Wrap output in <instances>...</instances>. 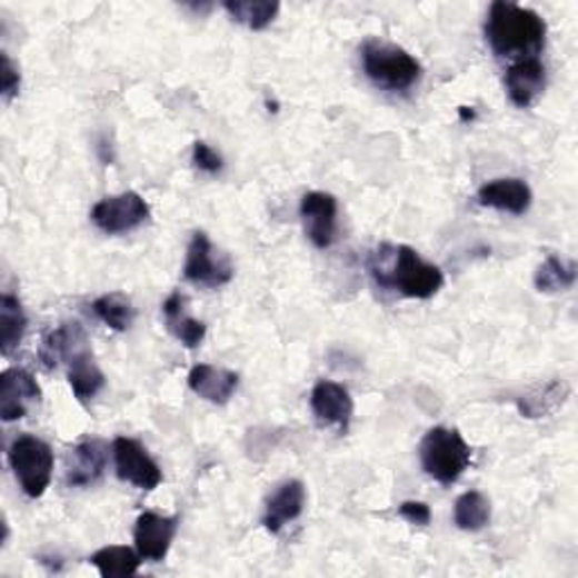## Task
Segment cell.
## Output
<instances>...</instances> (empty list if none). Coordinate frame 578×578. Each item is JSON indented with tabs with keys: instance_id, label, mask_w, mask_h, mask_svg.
I'll return each instance as SVG.
<instances>
[{
	"instance_id": "4fadbf2b",
	"label": "cell",
	"mask_w": 578,
	"mask_h": 578,
	"mask_svg": "<svg viewBox=\"0 0 578 578\" xmlns=\"http://www.w3.org/2000/svg\"><path fill=\"white\" fill-rule=\"evenodd\" d=\"M504 84H506V93H509V100L516 107L527 109L542 96L547 87V68L538 57L518 59L509 70H506Z\"/></svg>"
},
{
	"instance_id": "5b68a950",
	"label": "cell",
	"mask_w": 578,
	"mask_h": 578,
	"mask_svg": "<svg viewBox=\"0 0 578 578\" xmlns=\"http://www.w3.org/2000/svg\"><path fill=\"white\" fill-rule=\"evenodd\" d=\"M61 361H66V373L72 393L80 402L96 398L104 387V373L96 365V357L89 337L80 323H63V350Z\"/></svg>"
},
{
	"instance_id": "7c38bea8",
	"label": "cell",
	"mask_w": 578,
	"mask_h": 578,
	"mask_svg": "<svg viewBox=\"0 0 578 578\" xmlns=\"http://www.w3.org/2000/svg\"><path fill=\"white\" fill-rule=\"evenodd\" d=\"M179 518H163L157 514H142L133 527V542L142 560L159 562L168 556L177 536Z\"/></svg>"
},
{
	"instance_id": "83f0119b",
	"label": "cell",
	"mask_w": 578,
	"mask_h": 578,
	"mask_svg": "<svg viewBox=\"0 0 578 578\" xmlns=\"http://www.w3.org/2000/svg\"><path fill=\"white\" fill-rule=\"evenodd\" d=\"M0 61H3V68H0V89H3L6 100H12L19 93V87H21L19 68L14 66V61L6 52H3V57H0Z\"/></svg>"
},
{
	"instance_id": "8fae6325",
	"label": "cell",
	"mask_w": 578,
	"mask_h": 578,
	"mask_svg": "<svg viewBox=\"0 0 578 578\" xmlns=\"http://www.w3.org/2000/svg\"><path fill=\"white\" fill-rule=\"evenodd\" d=\"M41 400V389L32 373L23 369H8L0 376V418L6 422L21 420Z\"/></svg>"
},
{
	"instance_id": "9c48e42d",
	"label": "cell",
	"mask_w": 578,
	"mask_h": 578,
	"mask_svg": "<svg viewBox=\"0 0 578 578\" xmlns=\"http://www.w3.org/2000/svg\"><path fill=\"white\" fill-rule=\"evenodd\" d=\"M113 459L118 477L140 490H155L163 481L157 461L133 439L118 437L113 441Z\"/></svg>"
},
{
	"instance_id": "ffe728a7",
	"label": "cell",
	"mask_w": 578,
	"mask_h": 578,
	"mask_svg": "<svg viewBox=\"0 0 578 578\" xmlns=\"http://www.w3.org/2000/svg\"><path fill=\"white\" fill-rule=\"evenodd\" d=\"M28 328V317L17 297L3 295L0 299V348L3 355H10L23 339Z\"/></svg>"
},
{
	"instance_id": "d6986e66",
	"label": "cell",
	"mask_w": 578,
	"mask_h": 578,
	"mask_svg": "<svg viewBox=\"0 0 578 578\" xmlns=\"http://www.w3.org/2000/svg\"><path fill=\"white\" fill-rule=\"evenodd\" d=\"M163 315H166V326L168 330L186 346V348H197L203 337H206V326L197 319H192L186 310V297L181 292H175L168 297L163 303Z\"/></svg>"
},
{
	"instance_id": "d4e9b609",
	"label": "cell",
	"mask_w": 578,
	"mask_h": 578,
	"mask_svg": "<svg viewBox=\"0 0 578 578\" xmlns=\"http://www.w3.org/2000/svg\"><path fill=\"white\" fill-rule=\"evenodd\" d=\"M567 396H569V385L562 380H554V382L540 387L538 391L525 396L520 400V411L527 418H540V416L556 411L567 400Z\"/></svg>"
},
{
	"instance_id": "30bf717a",
	"label": "cell",
	"mask_w": 578,
	"mask_h": 578,
	"mask_svg": "<svg viewBox=\"0 0 578 578\" xmlns=\"http://www.w3.org/2000/svg\"><path fill=\"white\" fill-rule=\"evenodd\" d=\"M301 220L317 249L332 247L337 240V199L328 192H308L301 199Z\"/></svg>"
},
{
	"instance_id": "2e32d148",
	"label": "cell",
	"mask_w": 578,
	"mask_h": 578,
	"mask_svg": "<svg viewBox=\"0 0 578 578\" xmlns=\"http://www.w3.org/2000/svg\"><path fill=\"white\" fill-rule=\"evenodd\" d=\"M107 468V450L102 441H84L68 452L66 484L72 488H84L96 484Z\"/></svg>"
},
{
	"instance_id": "603a6c76",
	"label": "cell",
	"mask_w": 578,
	"mask_h": 578,
	"mask_svg": "<svg viewBox=\"0 0 578 578\" xmlns=\"http://www.w3.org/2000/svg\"><path fill=\"white\" fill-rule=\"evenodd\" d=\"M225 10L233 21L249 30H265L278 17L280 6L271 3V0H236V3L231 0V3H225Z\"/></svg>"
},
{
	"instance_id": "9a60e30c",
	"label": "cell",
	"mask_w": 578,
	"mask_h": 578,
	"mask_svg": "<svg viewBox=\"0 0 578 578\" xmlns=\"http://www.w3.org/2000/svg\"><path fill=\"white\" fill-rule=\"evenodd\" d=\"M306 509V486L297 479L285 481L267 501L262 525L269 534H280L285 525L301 518Z\"/></svg>"
},
{
	"instance_id": "484cf974",
	"label": "cell",
	"mask_w": 578,
	"mask_h": 578,
	"mask_svg": "<svg viewBox=\"0 0 578 578\" xmlns=\"http://www.w3.org/2000/svg\"><path fill=\"white\" fill-rule=\"evenodd\" d=\"M93 312L104 326H109L111 330H118V332H124L133 323V317H136L131 301L120 292L100 297L93 303Z\"/></svg>"
},
{
	"instance_id": "52a82bcc",
	"label": "cell",
	"mask_w": 578,
	"mask_h": 578,
	"mask_svg": "<svg viewBox=\"0 0 578 578\" xmlns=\"http://www.w3.org/2000/svg\"><path fill=\"white\" fill-rule=\"evenodd\" d=\"M93 225L107 236L129 233L150 220V206L138 192L104 197L91 210Z\"/></svg>"
},
{
	"instance_id": "4316f807",
	"label": "cell",
	"mask_w": 578,
	"mask_h": 578,
	"mask_svg": "<svg viewBox=\"0 0 578 578\" xmlns=\"http://www.w3.org/2000/svg\"><path fill=\"white\" fill-rule=\"evenodd\" d=\"M192 163L201 170V172H206V175H217V172H222V168H225V161H222V157L217 155L210 144H206V142H195V148H192Z\"/></svg>"
},
{
	"instance_id": "ac0fdd59",
	"label": "cell",
	"mask_w": 578,
	"mask_h": 578,
	"mask_svg": "<svg viewBox=\"0 0 578 578\" xmlns=\"http://www.w3.org/2000/svg\"><path fill=\"white\" fill-rule=\"evenodd\" d=\"M479 203L511 212V215H525L531 206V188L522 179H495L479 188Z\"/></svg>"
},
{
	"instance_id": "7a4b0ae2",
	"label": "cell",
	"mask_w": 578,
	"mask_h": 578,
	"mask_svg": "<svg viewBox=\"0 0 578 578\" xmlns=\"http://www.w3.org/2000/svg\"><path fill=\"white\" fill-rule=\"evenodd\" d=\"M547 37L545 21L527 8L497 0L486 19V41L497 57H536Z\"/></svg>"
},
{
	"instance_id": "7402d4cb",
	"label": "cell",
	"mask_w": 578,
	"mask_h": 578,
	"mask_svg": "<svg viewBox=\"0 0 578 578\" xmlns=\"http://www.w3.org/2000/svg\"><path fill=\"white\" fill-rule=\"evenodd\" d=\"M576 282V262L549 256L536 271V287L542 295L565 292Z\"/></svg>"
},
{
	"instance_id": "cb8c5ba5",
	"label": "cell",
	"mask_w": 578,
	"mask_h": 578,
	"mask_svg": "<svg viewBox=\"0 0 578 578\" xmlns=\"http://www.w3.org/2000/svg\"><path fill=\"white\" fill-rule=\"evenodd\" d=\"M490 522V501L486 495L470 490L457 499L455 525L464 531H479Z\"/></svg>"
},
{
	"instance_id": "277c9868",
	"label": "cell",
	"mask_w": 578,
	"mask_h": 578,
	"mask_svg": "<svg viewBox=\"0 0 578 578\" xmlns=\"http://www.w3.org/2000/svg\"><path fill=\"white\" fill-rule=\"evenodd\" d=\"M470 446L457 429L434 427L420 444V464L425 472L444 486H452L470 466Z\"/></svg>"
},
{
	"instance_id": "5bb4252c",
	"label": "cell",
	"mask_w": 578,
	"mask_h": 578,
	"mask_svg": "<svg viewBox=\"0 0 578 578\" xmlns=\"http://www.w3.org/2000/svg\"><path fill=\"white\" fill-rule=\"evenodd\" d=\"M310 405L321 425L337 427L339 431H348L355 405H352V398L346 387L330 382V380H321L312 389Z\"/></svg>"
},
{
	"instance_id": "8992f818",
	"label": "cell",
	"mask_w": 578,
	"mask_h": 578,
	"mask_svg": "<svg viewBox=\"0 0 578 578\" xmlns=\"http://www.w3.org/2000/svg\"><path fill=\"white\" fill-rule=\"evenodd\" d=\"M10 466L23 488V492L32 499L41 497L50 481H52V470H54V452L52 448L26 434V437H19L12 446H10Z\"/></svg>"
},
{
	"instance_id": "6da1fadb",
	"label": "cell",
	"mask_w": 578,
	"mask_h": 578,
	"mask_svg": "<svg viewBox=\"0 0 578 578\" xmlns=\"http://www.w3.org/2000/svg\"><path fill=\"white\" fill-rule=\"evenodd\" d=\"M369 271L380 289L409 299H431L444 287V271L422 260L411 247L382 245L369 260Z\"/></svg>"
},
{
	"instance_id": "f1b7e54d",
	"label": "cell",
	"mask_w": 578,
	"mask_h": 578,
	"mask_svg": "<svg viewBox=\"0 0 578 578\" xmlns=\"http://www.w3.org/2000/svg\"><path fill=\"white\" fill-rule=\"evenodd\" d=\"M398 514H400L407 522H411V525H420V527L429 525V520H431L429 506L422 504V501H405V504H400Z\"/></svg>"
},
{
	"instance_id": "3957f363",
	"label": "cell",
	"mask_w": 578,
	"mask_h": 578,
	"mask_svg": "<svg viewBox=\"0 0 578 578\" xmlns=\"http://www.w3.org/2000/svg\"><path fill=\"white\" fill-rule=\"evenodd\" d=\"M361 66L365 76L389 93H407L420 82L422 68L416 57H411L405 48L369 39L361 46Z\"/></svg>"
},
{
	"instance_id": "f546056e",
	"label": "cell",
	"mask_w": 578,
	"mask_h": 578,
	"mask_svg": "<svg viewBox=\"0 0 578 578\" xmlns=\"http://www.w3.org/2000/svg\"><path fill=\"white\" fill-rule=\"evenodd\" d=\"M461 118H464V120H468V118L472 120V118H475V111H468V107H461Z\"/></svg>"
},
{
	"instance_id": "44dd1931",
	"label": "cell",
	"mask_w": 578,
	"mask_h": 578,
	"mask_svg": "<svg viewBox=\"0 0 578 578\" xmlns=\"http://www.w3.org/2000/svg\"><path fill=\"white\" fill-rule=\"evenodd\" d=\"M91 565L98 567L102 578H124L133 576L140 565V554H136L129 547H102L91 556Z\"/></svg>"
},
{
	"instance_id": "ba28073f",
	"label": "cell",
	"mask_w": 578,
	"mask_h": 578,
	"mask_svg": "<svg viewBox=\"0 0 578 578\" xmlns=\"http://www.w3.org/2000/svg\"><path fill=\"white\" fill-rule=\"evenodd\" d=\"M233 265L227 253H220L206 233H195L186 253L183 276L201 287H222L233 280Z\"/></svg>"
},
{
	"instance_id": "e0dca14e",
	"label": "cell",
	"mask_w": 578,
	"mask_h": 578,
	"mask_svg": "<svg viewBox=\"0 0 578 578\" xmlns=\"http://www.w3.org/2000/svg\"><path fill=\"white\" fill-rule=\"evenodd\" d=\"M238 385H240L238 373L220 367H210V365H197L188 376V387L199 398L212 405H227L238 391Z\"/></svg>"
}]
</instances>
